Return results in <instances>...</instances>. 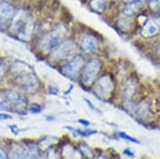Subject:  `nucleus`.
Wrapping results in <instances>:
<instances>
[{
  "mask_svg": "<svg viewBox=\"0 0 160 159\" xmlns=\"http://www.w3.org/2000/svg\"><path fill=\"white\" fill-rule=\"evenodd\" d=\"M68 27L64 24H57L49 31L38 35L37 40V50L41 56L48 57L59 45L68 38Z\"/></svg>",
  "mask_w": 160,
  "mask_h": 159,
  "instance_id": "1",
  "label": "nucleus"
},
{
  "mask_svg": "<svg viewBox=\"0 0 160 159\" xmlns=\"http://www.w3.org/2000/svg\"><path fill=\"white\" fill-rule=\"evenodd\" d=\"M8 84L19 89L29 97L37 95L43 91V83L38 78L37 72L34 71V67H31L9 79Z\"/></svg>",
  "mask_w": 160,
  "mask_h": 159,
  "instance_id": "2",
  "label": "nucleus"
},
{
  "mask_svg": "<svg viewBox=\"0 0 160 159\" xmlns=\"http://www.w3.org/2000/svg\"><path fill=\"white\" fill-rule=\"evenodd\" d=\"M3 93L9 105L10 112L18 117H26L28 114V106L30 104V97L15 87L7 84L3 87Z\"/></svg>",
  "mask_w": 160,
  "mask_h": 159,
  "instance_id": "3",
  "label": "nucleus"
},
{
  "mask_svg": "<svg viewBox=\"0 0 160 159\" xmlns=\"http://www.w3.org/2000/svg\"><path fill=\"white\" fill-rule=\"evenodd\" d=\"M102 63L98 58L91 57L86 61V64L83 66L81 74H80L78 82L83 90L89 92L91 90L92 86L96 81V79L99 77V73L102 71Z\"/></svg>",
  "mask_w": 160,
  "mask_h": 159,
  "instance_id": "4",
  "label": "nucleus"
},
{
  "mask_svg": "<svg viewBox=\"0 0 160 159\" xmlns=\"http://www.w3.org/2000/svg\"><path fill=\"white\" fill-rule=\"evenodd\" d=\"M79 48L78 44L72 38H66L48 56V61L55 64H61L76 56Z\"/></svg>",
  "mask_w": 160,
  "mask_h": 159,
  "instance_id": "5",
  "label": "nucleus"
},
{
  "mask_svg": "<svg viewBox=\"0 0 160 159\" xmlns=\"http://www.w3.org/2000/svg\"><path fill=\"white\" fill-rule=\"evenodd\" d=\"M86 61L87 60L84 59L82 53H77L72 59L59 65V73L69 80L78 81L80 74H81L84 64H86Z\"/></svg>",
  "mask_w": 160,
  "mask_h": 159,
  "instance_id": "6",
  "label": "nucleus"
},
{
  "mask_svg": "<svg viewBox=\"0 0 160 159\" xmlns=\"http://www.w3.org/2000/svg\"><path fill=\"white\" fill-rule=\"evenodd\" d=\"M113 90H114V80H113L112 76L109 74H102L96 79L90 91L99 101L109 102Z\"/></svg>",
  "mask_w": 160,
  "mask_h": 159,
  "instance_id": "7",
  "label": "nucleus"
},
{
  "mask_svg": "<svg viewBox=\"0 0 160 159\" xmlns=\"http://www.w3.org/2000/svg\"><path fill=\"white\" fill-rule=\"evenodd\" d=\"M18 7L11 0H4L0 3V31L7 32L11 25L13 17Z\"/></svg>",
  "mask_w": 160,
  "mask_h": 159,
  "instance_id": "8",
  "label": "nucleus"
},
{
  "mask_svg": "<svg viewBox=\"0 0 160 159\" xmlns=\"http://www.w3.org/2000/svg\"><path fill=\"white\" fill-rule=\"evenodd\" d=\"M78 48L83 55L93 56L98 50V40L92 33H82L79 38Z\"/></svg>",
  "mask_w": 160,
  "mask_h": 159,
  "instance_id": "9",
  "label": "nucleus"
},
{
  "mask_svg": "<svg viewBox=\"0 0 160 159\" xmlns=\"http://www.w3.org/2000/svg\"><path fill=\"white\" fill-rule=\"evenodd\" d=\"M30 16H31V14L27 11V9H25V7H18L16 13H15L14 17H13V20L7 32L9 33L12 37H15Z\"/></svg>",
  "mask_w": 160,
  "mask_h": 159,
  "instance_id": "10",
  "label": "nucleus"
},
{
  "mask_svg": "<svg viewBox=\"0 0 160 159\" xmlns=\"http://www.w3.org/2000/svg\"><path fill=\"white\" fill-rule=\"evenodd\" d=\"M22 145H24V156L25 159H38L41 154L43 153L42 148L38 141L32 139H22Z\"/></svg>",
  "mask_w": 160,
  "mask_h": 159,
  "instance_id": "11",
  "label": "nucleus"
},
{
  "mask_svg": "<svg viewBox=\"0 0 160 159\" xmlns=\"http://www.w3.org/2000/svg\"><path fill=\"white\" fill-rule=\"evenodd\" d=\"M10 159H25L22 140H7Z\"/></svg>",
  "mask_w": 160,
  "mask_h": 159,
  "instance_id": "12",
  "label": "nucleus"
},
{
  "mask_svg": "<svg viewBox=\"0 0 160 159\" xmlns=\"http://www.w3.org/2000/svg\"><path fill=\"white\" fill-rule=\"evenodd\" d=\"M159 31V27L153 20H146L142 26V35L145 37H151L156 35Z\"/></svg>",
  "mask_w": 160,
  "mask_h": 159,
  "instance_id": "13",
  "label": "nucleus"
},
{
  "mask_svg": "<svg viewBox=\"0 0 160 159\" xmlns=\"http://www.w3.org/2000/svg\"><path fill=\"white\" fill-rule=\"evenodd\" d=\"M9 65L10 63L7 61V59L0 57V88H3L8 84Z\"/></svg>",
  "mask_w": 160,
  "mask_h": 159,
  "instance_id": "14",
  "label": "nucleus"
},
{
  "mask_svg": "<svg viewBox=\"0 0 160 159\" xmlns=\"http://www.w3.org/2000/svg\"><path fill=\"white\" fill-rule=\"evenodd\" d=\"M77 148H78V151L80 152V154H81L83 159H93L95 157L94 150H93L87 142H84V141L79 142L78 144H77Z\"/></svg>",
  "mask_w": 160,
  "mask_h": 159,
  "instance_id": "15",
  "label": "nucleus"
},
{
  "mask_svg": "<svg viewBox=\"0 0 160 159\" xmlns=\"http://www.w3.org/2000/svg\"><path fill=\"white\" fill-rule=\"evenodd\" d=\"M89 7L93 12L102 14L106 10V0H90Z\"/></svg>",
  "mask_w": 160,
  "mask_h": 159,
  "instance_id": "16",
  "label": "nucleus"
},
{
  "mask_svg": "<svg viewBox=\"0 0 160 159\" xmlns=\"http://www.w3.org/2000/svg\"><path fill=\"white\" fill-rule=\"evenodd\" d=\"M44 105L38 102L30 101V104L28 106V114H41L44 111Z\"/></svg>",
  "mask_w": 160,
  "mask_h": 159,
  "instance_id": "17",
  "label": "nucleus"
},
{
  "mask_svg": "<svg viewBox=\"0 0 160 159\" xmlns=\"http://www.w3.org/2000/svg\"><path fill=\"white\" fill-rule=\"evenodd\" d=\"M140 4H141V2H135V3L126 4L125 9H124V15L129 17L132 14H135V13L138 12V10L140 9Z\"/></svg>",
  "mask_w": 160,
  "mask_h": 159,
  "instance_id": "18",
  "label": "nucleus"
},
{
  "mask_svg": "<svg viewBox=\"0 0 160 159\" xmlns=\"http://www.w3.org/2000/svg\"><path fill=\"white\" fill-rule=\"evenodd\" d=\"M0 111L2 112H10V108H9V105L7 102L6 96H4L3 93V89L0 88ZM11 113V112H10Z\"/></svg>",
  "mask_w": 160,
  "mask_h": 159,
  "instance_id": "19",
  "label": "nucleus"
},
{
  "mask_svg": "<svg viewBox=\"0 0 160 159\" xmlns=\"http://www.w3.org/2000/svg\"><path fill=\"white\" fill-rule=\"evenodd\" d=\"M0 159H10L7 141H0Z\"/></svg>",
  "mask_w": 160,
  "mask_h": 159,
  "instance_id": "20",
  "label": "nucleus"
},
{
  "mask_svg": "<svg viewBox=\"0 0 160 159\" xmlns=\"http://www.w3.org/2000/svg\"><path fill=\"white\" fill-rule=\"evenodd\" d=\"M115 135H117L118 138L128 141V142L136 143V144H140V143H141L138 139H136V138H133V137H130V136H128L127 134H125V132H115Z\"/></svg>",
  "mask_w": 160,
  "mask_h": 159,
  "instance_id": "21",
  "label": "nucleus"
},
{
  "mask_svg": "<svg viewBox=\"0 0 160 159\" xmlns=\"http://www.w3.org/2000/svg\"><path fill=\"white\" fill-rule=\"evenodd\" d=\"M149 9L153 12H159L160 11V0H149Z\"/></svg>",
  "mask_w": 160,
  "mask_h": 159,
  "instance_id": "22",
  "label": "nucleus"
},
{
  "mask_svg": "<svg viewBox=\"0 0 160 159\" xmlns=\"http://www.w3.org/2000/svg\"><path fill=\"white\" fill-rule=\"evenodd\" d=\"M13 119H14V114L10 113V112H2V111H0V122L12 121Z\"/></svg>",
  "mask_w": 160,
  "mask_h": 159,
  "instance_id": "23",
  "label": "nucleus"
},
{
  "mask_svg": "<svg viewBox=\"0 0 160 159\" xmlns=\"http://www.w3.org/2000/svg\"><path fill=\"white\" fill-rule=\"evenodd\" d=\"M8 127H9L10 132H11L14 136H17V135H19L22 132H24V129H20L16 124H10Z\"/></svg>",
  "mask_w": 160,
  "mask_h": 159,
  "instance_id": "24",
  "label": "nucleus"
},
{
  "mask_svg": "<svg viewBox=\"0 0 160 159\" xmlns=\"http://www.w3.org/2000/svg\"><path fill=\"white\" fill-rule=\"evenodd\" d=\"M83 102H86V104L88 105V106H89V108L91 109L92 111H94V112H97V113H99V114L102 113V111H100L99 109H97V108H96V106H95V105L93 104V102H92L91 101H90L89 98H87V97H84V98H83Z\"/></svg>",
  "mask_w": 160,
  "mask_h": 159,
  "instance_id": "25",
  "label": "nucleus"
},
{
  "mask_svg": "<svg viewBox=\"0 0 160 159\" xmlns=\"http://www.w3.org/2000/svg\"><path fill=\"white\" fill-rule=\"evenodd\" d=\"M48 93L51 94V95H58L59 88L57 86H53V84H49V87H48Z\"/></svg>",
  "mask_w": 160,
  "mask_h": 159,
  "instance_id": "26",
  "label": "nucleus"
},
{
  "mask_svg": "<svg viewBox=\"0 0 160 159\" xmlns=\"http://www.w3.org/2000/svg\"><path fill=\"white\" fill-rule=\"evenodd\" d=\"M78 123H79L80 125H82V126H83L84 128H88V127L91 126V122L88 121V120H86V119H79Z\"/></svg>",
  "mask_w": 160,
  "mask_h": 159,
  "instance_id": "27",
  "label": "nucleus"
},
{
  "mask_svg": "<svg viewBox=\"0 0 160 159\" xmlns=\"http://www.w3.org/2000/svg\"><path fill=\"white\" fill-rule=\"evenodd\" d=\"M124 154H125L127 157H130V158L135 157V153H133L130 148H125V150H124Z\"/></svg>",
  "mask_w": 160,
  "mask_h": 159,
  "instance_id": "28",
  "label": "nucleus"
},
{
  "mask_svg": "<svg viewBox=\"0 0 160 159\" xmlns=\"http://www.w3.org/2000/svg\"><path fill=\"white\" fill-rule=\"evenodd\" d=\"M94 158L95 159H109V158H108V156L106 155L105 153H99L98 155H96Z\"/></svg>",
  "mask_w": 160,
  "mask_h": 159,
  "instance_id": "29",
  "label": "nucleus"
},
{
  "mask_svg": "<svg viewBox=\"0 0 160 159\" xmlns=\"http://www.w3.org/2000/svg\"><path fill=\"white\" fill-rule=\"evenodd\" d=\"M45 120H46V121H48V122L55 121V120H56V117H53L52 114H50V115H46Z\"/></svg>",
  "mask_w": 160,
  "mask_h": 159,
  "instance_id": "30",
  "label": "nucleus"
},
{
  "mask_svg": "<svg viewBox=\"0 0 160 159\" xmlns=\"http://www.w3.org/2000/svg\"><path fill=\"white\" fill-rule=\"evenodd\" d=\"M72 90H73V86L69 87V89L68 90V91L64 92V94H65V95H68V94H69V93H71V92H72Z\"/></svg>",
  "mask_w": 160,
  "mask_h": 159,
  "instance_id": "31",
  "label": "nucleus"
},
{
  "mask_svg": "<svg viewBox=\"0 0 160 159\" xmlns=\"http://www.w3.org/2000/svg\"><path fill=\"white\" fill-rule=\"evenodd\" d=\"M38 159H47V157H46V155L43 152L42 154H41V156H40V158H38Z\"/></svg>",
  "mask_w": 160,
  "mask_h": 159,
  "instance_id": "32",
  "label": "nucleus"
},
{
  "mask_svg": "<svg viewBox=\"0 0 160 159\" xmlns=\"http://www.w3.org/2000/svg\"><path fill=\"white\" fill-rule=\"evenodd\" d=\"M158 55H159V57H160V48L158 49Z\"/></svg>",
  "mask_w": 160,
  "mask_h": 159,
  "instance_id": "33",
  "label": "nucleus"
},
{
  "mask_svg": "<svg viewBox=\"0 0 160 159\" xmlns=\"http://www.w3.org/2000/svg\"><path fill=\"white\" fill-rule=\"evenodd\" d=\"M4 1V0H0V3H1V2H3Z\"/></svg>",
  "mask_w": 160,
  "mask_h": 159,
  "instance_id": "34",
  "label": "nucleus"
},
{
  "mask_svg": "<svg viewBox=\"0 0 160 159\" xmlns=\"http://www.w3.org/2000/svg\"><path fill=\"white\" fill-rule=\"evenodd\" d=\"M159 14H160V11H159Z\"/></svg>",
  "mask_w": 160,
  "mask_h": 159,
  "instance_id": "35",
  "label": "nucleus"
},
{
  "mask_svg": "<svg viewBox=\"0 0 160 159\" xmlns=\"http://www.w3.org/2000/svg\"><path fill=\"white\" fill-rule=\"evenodd\" d=\"M93 159H95V158H93Z\"/></svg>",
  "mask_w": 160,
  "mask_h": 159,
  "instance_id": "36",
  "label": "nucleus"
}]
</instances>
